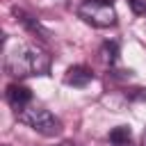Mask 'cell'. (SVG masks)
<instances>
[{"label":"cell","mask_w":146,"mask_h":146,"mask_svg":"<svg viewBox=\"0 0 146 146\" xmlns=\"http://www.w3.org/2000/svg\"><path fill=\"white\" fill-rule=\"evenodd\" d=\"M100 55H103V62L112 66L116 62V57H119V43L116 41H105L103 48H100Z\"/></svg>","instance_id":"8"},{"label":"cell","mask_w":146,"mask_h":146,"mask_svg":"<svg viewBox=\"0 0 146 146\" xmlns=\"http://www.w3.org/2000/svg\"><path fill=\"white\" fill-rule=\"evenodd\" d=\"M107 146H132V144H130V141H128V144H114V141H107Z\"/></svg>","instance_id":"10"},{"label":"cell","mask_w":146,"mask_h":146,"mask_svg":"<svg viewBox=\"0 0 146 146\" xmlns=\"http://www.w3.org/2000/svg\"><path fill=\"white\" fill-rule=\"evenodd\" d=\"M78 16L94 27H112L116 23V9L112 0H82Z\"/></svg>","instance_id":"3"},{"label":"cell","mask_w":146,"mask_h":146,"mask_svg":"<svg viewBox=\"0 0 146 146\" xmlns=\"http://www.w3.org/2000/svg\"><path fill=\"white\" fill-rule=\"evenodd\" d=\"M57 146H75L73 141H62V144H57Z\"/></svg>","instance_id":"11"},{"label":"cell","mask_w":146,"mask_h":146,"mask_svg":"<svg viewBox=\"0 0 146 146\" xmlns=\"http://www.w3.org/2000/svg\"><path fill=\"white\" fill-rule=\"evenodd\" d=\"M16 116H18L21 123L30 125L32 130H36V132L43 135V137H57V135L62 132V121H59L50 110H46L43 105L30 103L25 110L16 112Z\"/></svg>","instance_id":"2"},{"label":"cell","mask_w":146,"mask_h":146,"mask_svg":"<svg viewBox=\"0 0 146 146\" xmlns=\"http://www.w3.org/2000/svg\"><path fill=\"white\" fill-rule=\"evenodd\" d=\"M50 66H52V57L43 48H36V46H18L5 59V68L14 78L48 75Z\"/></svg>","instance_id":"1"},{"label":"cell","mask_w":146,"mask_h":146,"mask_svg":"<svg viewBox=\"0 0 146 146\" xmlns=\"http://www.w3.org/2000/svg\"><path fill=\"white\" fill-rule=\"evenodd\" d=\"M141 146H146V130H144V135H141Z\"/></svg>","instance_id":"12"},{"label":"cell","mask_w":146,"mask_h":146,"mask_svg":"<svg viewBox=\"0 0 146 146\" xmlns=\"http://www.w3.org/2000/svg\"><path fill=\"white\" fill-rule=\"evenodd\" d=\"M2 146H7V144H2Z\"/></svg>","instance_id":"13"},{"label":"cell","mask_w":146,"mask_h":146,"mask_svg":"<svg viewBox=\"0 0 146 146\" xmlns=\"http://www.w3.org/2000/svg\"><path fill=\"white\" fill-rule=\"evenodd\" d=\"M91 80H94V73H91L87 66H71V68L66 71V75H64V82H66L68 87H78V89L87 87Z\"/></svg>","instance_id":"5"},{"label":"cell","mask_w":146,"mask_h":146,"mask_svg":"<svg viewBox=\"0 0 146 146\" xmlns=\"http://www.w3.org/2000/svg\"><path fill=\"white\" fill-rule=\"evenodd\" d=\"M130 9L137 14V16H144L146 14V0H128Z\"/></svg>","instance_id":"9"},{"label":"cell","mask_w":146,"mask_h":146,"mask_svg":"<svg viewBox=\"0 0 146 146\" xmlns=\"http://www.w3.org/2000/svg\"><path fill=\"white\" fill-rule=\"evenodd\" d=\"M7 103L11 105L14 112L25 110L30 103H34V98H32V89L25 87V84H9V87H7Z\"/></svg>","instance_id":"4"},{"label":"cell","mask_w":146,"mask_h":146,"mask_svg":"<svg viewBox=\"0 0 146 146\" xmlns=\"http://www.w3.org/2000/svg\"><path fill=\"white\" fill-rule=\"evenodd\" d=\"M14 14H16V16L21 18V23H23V25H27V27H30L32 32H39V34H43V36L48 39V30H43V25H41V23H39L36 18L27 16V14H25V11H21V9H14Z\"/></svg>","instance_id":"7"},{"label":"cell","mask_w":146,"mask_h":146,"mask_svg":"<svg viewBox=\"0 0 146 146\" xmlns=\"http://www.w3.org/2000/svg\"><path fill=\"white\" fill-rule=\"evenodd\" d=\"M130 139H132L130 125H116V128H112L110 135H107V141H114V144H128Z\"/></svg>","instance_id":"6"}]
</instances>
